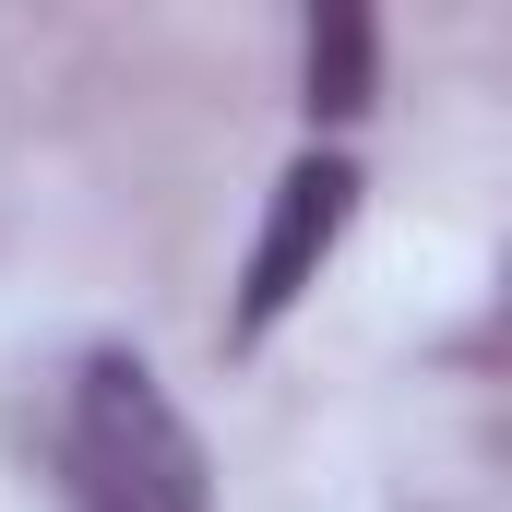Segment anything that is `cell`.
I'll use <instances>...</instances> for the list:
<instances>
[{
	"label": "cell",
	"instance_id": "3957f363",
	"mask_svg": "<svg viewBox=\"0 0 512 512\" xmlns=\"http://www.w3.org/2000/svg\"><path fill=\"white\" fill-rule=\"evenodd\" d=\"M370 96V12H310V120H358Z\"/></svg>",
	"mask_w": 512,
	"mask_h": 512
},
{
	"label": "cell",
	"instance_id": "6da1fadb",
	"mask_svg": "<svg viewBox=\"0 0 512 512\" xmlns=\"http://www.w3.org/2000/svg\"><path fill=\"white\" fill-rule=\"evenodd\" d=\"M60 512H215L203 429L131 346H84L60 382Z\"/></svg>",
	"mask_w": 512,
	"mask_h": 512
},
{
	"label": "cell",
	"instance_id": "7a4b0ae2",
	"mask_svg": "<svg viewBox=\"0 0 512 512\" xmlns=\"http://www.w3.org/2000/svg\"><path fill=\"white\" fill-rule=\"evenodd\" d=\"M346 215H358V155H298L286 179H274V215H262L251 239V274H239V322H227V346H262L310 286H322V262L346 239Z\"/></svg>",
	"mask_w": 512,
	"mask_h": 512
}]
</instances>
